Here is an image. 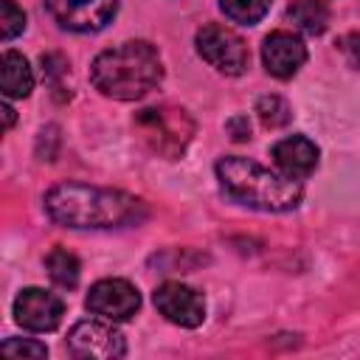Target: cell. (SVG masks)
I'll list each match as a JSON object with an SVG mask.
<instances>
[{
  "instance_id": "cell-1",
  "label": "cell",
  "mask_w": 360,
  "mask_h": 360,
  "mask_svg": "<svg viewBox=\"0 0 360 360\" xmlns=\"http://www.w3.org/2000/svg\"><path fill=\"white\" fill-rule=\"evenodd\" d=\"M45 211L65 228H127L146 219L143 200L87 183H59L45 194Z\"/></svg>"
},
{
  "instance_id": "cell-2",
  "label": "cell",
  "mask_w": 360,
  "mask_h": 360,
  "mask_svg": "<svg viewBox=\"0 0 360 360\" xmlns=\"http://www.w3.org/2000/svg\"><path fill=\"white\" fill-rule=\"evenodd\" d=\"M90 79H93L96 90L107 98L138 101L160 84L163 65H160L158 51L149 42L132 39L118 48L101 51L93 59Z\"/></svg>"
},
{
  "instance_id": "cell-3",
  "label": "cell",
  "mask_w": 360,
  "mask_h": 360,
  "mask_svg": "<svg viewBox=\"0 0 360 360\" xmlns=\"http://www.w3.org/2000/svg\"><path fill=\"white\" fill-rule=\"evenodd\" d=\"M214 172L228 197H233L242 205L259 208V211H292L298 208L304 197L301 180L276 174L267 166L239 158V155L219 158Z\"/></svg>"
},
{
  "instance_id": "cell-4",
  "label": "cell",
  "mask_w": 360,
  "mask_h": 360,
  "mask_svg": "<svg viewBox=\"0 0 360 360\" xmlns=\"http://www.w3.org/2000/svg\"><path fill=\"white\" fill-rule=\"evenodd\" d=\"M132 124H135V132L143 141V146L149 152H155L158 158H166V160L180 158L194 138L191 115L174 104L146 107V110L135 112Z\"/></svg>"
},
{
  "instance_id": "cell-5",
  "label": "cell",
  "mask_w": 360,
  "mask_h": 360,
  "mask_svg": "<svg viewBox=\"0 0 360 360\" xmlns=\"http://www.w3.org/2000/svg\"><path fill=\"white\" fill-rule=\"evenodd\" d=\"M194 42H197V53L214 70H219L225 76H242L248 70L250 53H248V45L242 42V37L236 31L217 25V22H208L197 31Z\"/></svg>"
},
{
  "instance_id": "cell-6",
  "label": "cell",
  "mask_w": 360,
  "mask_h": 360,
  "mask_svg": "<svg viewBox=\"0 0 360 360\" xmlns=\"http://www.w3.org/2000/svg\"><path fill=\"white\" fill-rule=\"evenodd\" d=\"M68 352L82 360H118L127 354V340L112 321H79L68 335Z\"/></svg>"
},
{
  "instance_id": "cell-7",
  "label": "cell",
  "mask_w": 360,
  "mask_h": 360,
  "mask_svg": "<svg viewBox=\"0 0 360 360\" xmlns=\"http://www.w3.org/2000/svg\"><path fill=\"white\" fill-rule=\"evenodd\" d=\"M48 14L68 31H101L118 11V0H45Z\"/></svg>"
},
{
  "instance_id": "cell-8",
  "label": "cell",
  "mask_w": 360,
  "mask_h": 360,
  "mask_svg": "<svg viewBox=\"0 0 360 360\" xmlns=\"http://www.w3.org/2000/svg\"><path fill=\"white\" fill-rule=\"evenodd\" d=\"M87 309L104 321H127L138 312L141 295L127 278H101L87 292Z\"/></svg>"
},
{
  "instance_id": "cell-9",
  "label": "cell",
  "mask_w": 360,
  "mask_h": 360,
  "mask_svg": "<svg viewBox=\"0 0 360 360\" xmlns=\"http://www.w3.org/2000/svg\"><path fill=\"white\" fill-rule=\"evenodd\" d=\"M155 307L158 312L177 323V326H186V329H194L202 323L205 318V301L202 295L188 287V284H180V281H163L158 290H155Z\"/></svg>"
},
{
  "instance_id": "cell-10",
  "label": "cell",
  "mask_w": 360,
  "mask_h": 360,
  "mask_svg": "<svg viewBox=\"0 0 360 360\" xmlns=\"http://www.w3.org/2000/svg\"><path fill=\"white\" fill-rule=\"evenodd\" d=\"M62 315H65L62 298L48 290L25 287L14 298V321L28 332H51L59 326Z\"/></svg>"
},
{
  "instance_id": "cell-11",
  "label": "cell",
  "mask_w": 360,
  "mask_h": 360,
  "mask_svg": "<svg viewBox=\"0 0 360 360\" xmlns=\"http://www.w3.org/2000/svg\"><path fill=\"white\" fill-rule=\"evenodd\" d=\"M262 62L264 70L276 79H292L301 65L307 62V48L304 42L290 34V31H273L262 42Z\"/></svg>"
},
{
  "instance_id": "cell-12",
  "label": "cell",
  "mask_w": 360,
  "mask_h": 360,
  "mask_svg": "<svg viewBox=\"0 0 360 360\" xmlns=\"http://www.w3.org/2000/svg\"><path fill=\"white\" fill-rule=\"evenodd\" d=\"M270 155H273V163L278 166V172L292 180L309 177L318 166V146L304 135L281 138L278 143H273Z\"/></svg>"
},
{
  "instance_id": "cell-13",
  "label": "cell",
  "mask_w": 360,
  "mask_h": 360,
  "mask_svg": "<svg viewBox=\"0 0 360 360\" xmlns=\"http://www.w3.org/2000/svg\"><path fill=\"white\" fill-rule=\"evenodd\" d=\"M0 84L6 98H25L34 90V73L22 53L6 51L0 59Z\"/></svg>"
},
{
  "instance_id": "cell-14",
  "label": "cell",
  "mask_w": 360,
  "mask_h": 360,
  "mask_svg": "<svg viewBox=\"0 0 360 360\" xmlns=\"http://www.w3.org/2000/svg\"><path fill=\"white\" fill-rule=\"evenodd\" d=\"M287 20H290L298 31L318 37V34H323L326 25H329V8H326L323 0H292V3L287 6Z\"/></svg>"
},
{
  "instance_id": "cell-15",
  "label": "cell",
  "mask_w": 360,
  "mask_h": 360,
  "mask_svg": "<svg viewBox=\"0 0 360 360\" xmlns=\"http://www.w3.org/2000/svg\"><path fill=\"white\" fill-rule=\"evenodd\" d=\"M45 270H48V276H51L53 284H59V287H65V290H73V287L79 284L82 264H79V259H76L70 250L53 248V250L45 256Z\"/></svg>"
},
{
  "instance_id": "cell-16",
  "label": "cell",
  "mask_w": 360,
  "mask_h": 360,
  "mask_svg": "<svg viewBox=\"0 0 360 360\" xmlns=\"http://www.w3.org/2000/svg\"><path fill=\"white\" fill-rule=\"evenodd\" d=\"M219 8H222L225 17H231L233 22L256 25V22L267 14L270 0H219Z\"/></svg>"
},
{
  "instance_id": "cell-17",
  "label": "cell",
  "mask_w": 360,
  "mask_h": 360,
  "mask_svg": "<svg viewBox=\"0 0 360 360\" xmlns=\"http://www.w3.org/2000/svg\"><path fill=\"white\" fill-rule=\"evenodd\" d=\"M256 112H259L262 124L270 127V129L284 127V124H290V118H292V110H290V104H287L281 96H262V98L256 101Z\"/></svg>"
},
{
  "instance_id": "cell-18",
  "label": "cell",
  "mask_w": 360,
  "mask_h": 360,
  "mask_svg": "<svg viewBox=\"0 0 360 360\" xmlns=\"http://www.w3.org/2000/svg\"><path fill=\"white\" fill-rule=\"evenodd\" d=\"M25 31V14L14 0H0V39L8 42Z\"/></svg>"
},
{
  "instance_id": "cell-19",
  "label": "cell",
  "mask_w": 360,
  "mask_h": 360,
  "mask_svg": "<svg viewBox=\"0 0 360 360\" xmlns=\"http://www.w3.org/2000/svg\"><path fill=\"white\" fill-rule=\"evenodd\" d=\"M0 354L6 357H48L45 343L31 340V338H8L0 343Z\"/></svg>"
},
{
  "instance_id": "cell-20",
  "label": "cell",
  "mask_w": 360,
  "mask_h": 360,
  "mask_svg": "<svg viewBox=\"0 0 360 360\" xmlns=\"http://www.w3.org/2000/svg\"><path fill=\"white\" fill-rule=\"evenodd\" d=\"M338 48H340V53L346 56L349 68H357V70H360V31L343 34V37L338 39Z\"/></svg>"
},
{
  "instance_id": "cell-21",
  "label": "cell",
  "mask_w": 360,
  "mask_h": 360,
  "mask_svg": "<svg viewBox=\"0 0 360 360\" xmlns=\"http://www.w3.org/2000/svg\"><path fill=\"white\" fill-rule=\"evenodd\" d=\"M225 127H228L233 141H250V121H248V115H233Z\"/></svg>"
},
{
  "instance_id": "cell-22",
  "label": "cell",
  "mask_w": 360,
  "mask_h": 360,
  "mask_svg": "<svg viewBox=\"0 0 360 360\" xmlns=\"http://www.w3.org/2000/svg\"><path fill=\"white\" fill-rule=\"evenodd\" d=\"M3 121H6V129H11V124H14V110H11L8 104H3Z\"/></svg>"
}]
</instances>
